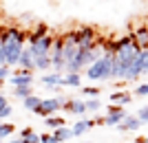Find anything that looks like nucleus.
Listing matches in <instances>:
<instances>
[{
    "label": "nucleus",
    "mask_w": 148,
    "mask_h": 143,
    "mask_svg": "<svg viewBox=\"0 0 148 143\" xmlns=\"http://www.w3.org/2000/svg\"><path fill=\"white\" fill-rule=\"evenodd\" d=\"M22 143H40V134H31L29 139H22Z\"/></svg>",
    "instance_id": "obj_33"
},
{
    "label": "nucleus",
    "mask_w": 148,
    "mask_h": 143,
    "mask_svg": "<svg viewBox=\"0 0 148 143\" xmlns=\"http://www.w3.org/2000/svg\"><path fill=\"white\" fill-rule=\"evenodd\" d=\"M40 104H42V99H40L38 95H31V97H27V99H22L25 110H31V112H36L38 108H40Z\"/></svg>",
    "instance_id": "obj_19"
},
{
    "label": "nucleus",
    "mask_w": 148,
    "mask_h": 143,
    "mask_svg": "<svg viewBox=\"0 0 148 143\" xmlns=\"http://www.w3.org/2000/svg\"><path fill=\"white\" fill-rule=\"evenodd\" d=\"M82 143H91V141H82Z\"/></svg>",
    "instance_id": "obj_38"
},
{
    "label": "nucleus",
    "mask_w": 148,
    "mask_h": 143,
    "mask_svg": "<svg viewBox=\"0 0 148 143\" xmlns=\"http://www.w3.org/2000/svg\"><path fill=\"white\" fill-rule=\"evenodd\" d=\"M31 95H33V88H31V86L13 88V97H18V99H27V97H31Z\"/></svg>",
    "instance_id": "obj_23"
},
{
    "label": "nucleus",
    "mask_w": 148,
    "mask_h": 143,
    "mask_svg": "<svg viewBox=\"0 0 148 143\" xmlns=\"http://www.w3.org/2000/svg\"><path fill=\"white\" fill-rule=\"evenodd\" d=\"M142 60H144V73L148 75V49H142Z\"/></svg>",
    "instance_id": "obj_32"
},
{
    "label": "nucleus",
    "mask_w": 148,
    "mask_h": 143,
    "mask_svg": "<svg viewBox=\"0 0 148 143\" xmlns=\"http://www.w3.org/2000/svg\"><path fill=\"white\" fill-rule=\"evenodd\" d=\"M139 128H142V121H139L135 115H128V117L117 125V130H122V132H133V130H139Z\"/></svg>",
    "instance_id": "obj_10"
},
{
    "label": "nucleus",
    "mask_w": 148,
    "mask_h": 143,
    "mask_svg": "<svg viewBox=\"0 0 148 143\" xmlns=\"http://www.w3.org/2000/svg\"><path fill=\"white\" fill-rule=\"evenodd\" d=\"M13 132H16V125L2 121V123H0V141H2V139H11Z\"/></svg>",
    "instance_id": "obj_22"
},
{
    "label": "nucleus",
    "mask_w": 148,
    "mask_h": 143,
    "mask_svg": "<svg viewBox=\"0 0 148 143\" xmlns=\"http://www.w3.org/2000/svg\"><path fill=\"white\" fill-rule=\"evenodd\" d=\"M44 125L51 128V130H58V128H62V125H66V123H64V119H62V117L53 115V117H47V119H44Z\"/></svg>",
    "instance_id": "obj_21"
},
{
    "label": "nucleus",
    "mask_w": 148,
    "mask_h": 143,
    "mask_svg": "<svg viewBox=\"0 0 148 143\" xmlns=\"http://www.w3.org/2000/svg\"><path fill=\"white\" fill-rule=\"evenodd\" d=\"M13 115V108L11 106H7V108H2V110H0V123H2V121H5V119H9Z\"/></svg>",
    "instance_id": "obj_30"
},
{
    "label": "nucleus",
    "mask_w": 148,
    "mask_h": 143,
    "mask_svg": "<svg viewBox=\"0 0 148 143\" xmlns=\"http://www.w3.org/2000/svg\"><path fill=\"white\" fill-rule=\"evenodd\" d=\"M97 35H95V29L93 26H86L82 24L77 31H75V42H77V49H91L93 44H95Z\"/></svg>",
    "instance_id": "obj_4"
},
{
    "label": "nucleus",
    "mask_w": 148,
    "mask_h": 143,
    "mask_svg": "<svg viewBox=\"0 0 148 143\" xmlns=\"http://www.w3.org/2000/svg\"><path fill=\"white\" fill-rule=\"evenodd\" d=\"M0 143H2V141H0Z\"/></svg>",
    "instance_id": "obj_39"
},
{
    "label": "nucleus",
    "mask_w": 148,
    "mask_h": 143,
    "mask_svg": "<svg viewBox=\"0 0 148 143\" xmlns=\"http://www.w3.org/2000/svg\"><path fill=\"white\" fill-rule=\"evenodd\" d=\"M84 106H86V112H95V110L102 108V101H99V99H86V101H84Z\"/></svg>",
    "instance_id": "obj_25"
},
{
    "label": "nucleus",
    "mask_w": 148,
    "mask_h": 143,
    "mask_svg": "<svg viewBox=\"0 0 148 143\" xmlns=\"http://www.w3.org/2000/svg\"><path fill=\"white\" fill-rule=\"evenodd\" d=\"M7 106H9V101H7V97H5V95L0 93V110H2V108H7Z\"/></svg>",
    "instance_id": "obj_34"
},
{
    "label": "nucleus",
    "mask_w": 148,
    "mask_h": 143,
    "mask_svg": "<svg viewBox=\"0 0 148 143\" xmlns=\"http://www.w3.org/2000/svg\"><path fill=\"white\" fill-rule=\"evenodd\" d=\"M133 40L139 49H148V26H137L133 33Z\"/></svg>",
    "instance_id": "obj_14"
},
{
    "label": "nucleus",
    "mask_w": 148,
    "mask_h": 143,
    "mask_svg": "<svg viewBox=\"0 0 148 143\" xmlns=\"http://www.w3.org/2000/svg\"><path fill=\"white\" fill-rule=\"evenodd\" d=\"M133 93L139 95V97H148V84H139V86H137Z\"/></svg>",
    "instance_id": "obj_28"
},
{
    "label": "nucleus",
    "mask_w": 148,
    "mask_h": 143,
    "mask_svg": "<svg viewBox=\"0 0 148 143\" xmlns=\"http://www.w3.org/2000/svg\"><path fill=\"white\" fill-rule=\"evenodd\" d=\"M126 117H128V112L124 110L122 106H108V108H106V115H104V125L117 128Z\"/></svg>",
    "instance_id": "obj_5"
},
{
    "label": "nucleus",
    "mask_w": 148,
    "mask_h": 143,
    "mask_svg": "<svg viewBox=\"0 0 148 143\" xmlns=\"http://www.w3.org/2000/svg\"><path fill=\"white\" fill-rule=\"evenodd\" d=\"M18 68H22V70H31V73L36 70V66H33V55H31L29 46H25V49H22V55H20Z\"/></svg>",
    "instance_id": "obj_12"
},
{
    "label": "nucleus",
    "mask_w": 148,
    "mask_h": 143,
    "mask_svg": "<svg viewBox=\"0 0 148 143\" xmlns=\"http://www.w3.org/2000/svg\"><path fill=\"white\" fill-rule=\"evenodd\" d=\"M40 143H60V141H58L51 132H44V134H40Z\"/></svg>",
    "instance_id": "obj_27"
},
{
    "label": "nucleus",
    "mask_w": 148,
    "mask_h": 143,
    "mask_svg": "<svg viewBox=\"0 0 148 143\" xmlns=\"http://www.w3.org/2000/svg\"><path fill=\"white\" fill-rule=\"evenodd\" d=\"M64 97H49V99H42V104H40V108L36 110V115H40V117H53L58 110H62V106H64Z\"/></svg>",
    "instance_id": "obj_3"
},
{
    "label": "nucleus",
    "mask_w": 148,
    "mask_h": 143,
    "mask_svg": "<svg viewBox=\"0 0 148 143\" xmlns=\"http://www.w3.org/2000/svg\"><path fill=\"white\" fill-rule=\"evenodd\" d=\"M9 81L13 84V88H18V86H33V73L31 70H13L11 77H9Z\"/></svg>",
    "instance_id": "obj_7"
},
{
    "label": "nucleus",
    "mask_w": 148,
    "mask_h": 143,
    "mask_svg": "<svg viewBox=\"0 0 148 143\" xmlns=\"http://www.w3.org/2000/svg\"><path fill=\"white\" fill-rule=\"evenodd\" d=\"M33 66H36V70H49L51 68V57L49 55L33 57Z\"/></svg>",
    "instance_id": "obj_20"
},
{
    "label": "nucleus",
    "mask_w": 148,
    "mask_h": 143,
    "mask_svg": "<svg viewBox=\"0 0 148 143\" xmlns=\"http://www.w3.org/2000/svg\"><path fill=\"white\" fill-rule=\"evenodd\" d=\"M7 143H22V139H20V137H16V139H9Z\"/></svg>",
    "instance_id": "obj_36"
},
{
    "label": "nucleus",
    "mask_w": 148,
    "mask_h": 143,
    "mask_svg": "<svg viewBox=\"0 0 148 143\" xmlns=\"http://www.w3.org/2000/svg\"><path fill=\"white\" fill-rule=\"evenodd\" d=\"M62 108H64L69 115H75V117H84V115H86V106H84L82 99H66Z\"/></svg>",
    "instance_id": "obj_9"
},
{
    "label": "nucleus",
    "mask_w": 148,
    "mask_h": 143,
    "mask_svg": "<svg viewBox=\"0 0 148 143\" xmlns=\"http://www.w3.org/2000/svg\"><path fill=\"white\" fill-rule=\"evenodd\" d=\"M42 84L44 86H49L53 93L58 90V86H62V73H47V75H42Z\"/></svg>",
    "instance_id": "obj_11"
},
{
    "label": "nucleus",
    "mask_w": 148,
    "mask_h": 143,
    "mask_svg": "<svg viewBox=\"0 0 148 143\" xmlns=\"http://www.w3.org/2000/svg\"><path fill=\"white\" fill-rule=\"evenodd\" d=\"M0 66H5V46L0 42Z\"/></svg>",
    "instance_id": "obj_35"
},
{
    "label": "nucleus",
    "mask_w": 148,
    "mask_h": 143,
    "mask_svg": "<svg viewBox=\"0 0 148 143\" xmlns=\"http://www.w3.org/2000/svg\"><path fill=\"white\" fill-rule=\"evenodd\" d=\"M135 117L139 119L142 123H148V106H142L139 110H137V115H135Z\"/></svg>",
    "instance_id": "obj_26"
},
{
    "label": "nucleus",
    "mask_w": 148,
    "mask_h": 143,
    "mask_svg": "<svg viewBox=\"0 0 148 143\" xmlns=\"http://www.w3.org/2000/svg\"><path fill=\"white\" fill-rule=\"evenodd\" d=\"M29 46V51H31V55L33 57H40V55H49L51 53V46H53V35H44V37H40L38 42H33V44H27Z\"/></svg>",
    "instance_id": "obj_6"
},
{
    "label": "nucleus",
    "mask_w": 148,
    "mask_h": 143,
    "mask_svg": "<svg viewBox=\"0 0 148 143\" xmlns=\"http://www.w3.org/2000/svg\"><path fill=\"white\" fill-rule=\"evenodd\" d=\"M93 125H95V123H93V119H80V121L71 128V130H73V137H82V134H86Z\"/></svg>",
    "instance_id": "obj_16"
},
{
    "label": "nucleus",
    "mask_w": 148,
    "mask_h": 143,
    "mask_svg": "<svg viewBox=\"0 0 148 143\" xmlns=\"http://www.w3.org/2000/svg\"><path fill=\"white\" fill-rule=\"evenodd\" d=\"M11 73H13V70L9 68V66H0V81L9 79V77H11Z\"/></svg>",
    "instance_id": "obj_29"
},
{
    "label": "nucleus",
    "mask_w": 148,
    "mask_h": 143,
    "mask_svg": "<svg viewBox=\"0 0 148 143\" xmlns=\"http://www.w3.org/2000/svg\"><path fill=\"white\" fill-rule=\"evenodd\" d=\"M82 93L86 95V99H99V88H95V86H86V88H82Z\"/></svg>",
    "instance_id": "obj_24"
},
{
    "label": "nucleus",
    "mask_w": 148,
    "mask_h": 143,
    "mask_svg": "<svg viewBox=\"0 0 148 143\" xmlns=\"http://www.w3.org/2000/svg\"><path fill=\"white\" fill-rule=\"evenodd\" d=\"M139 75H144V60H142V51H139V55L130 62L128 70H126V77L124 79H128V81H135Z\"/></svg>",
    "instance_id": "obj_8"
},
{
    "label": "nucleus",
    "mask_w": 148,
    "mask_h": 143,
    "mask_svg": "<svg viewBox=\"0 0 148 143\" xmlns=\"http://www.w3.org/2000/svg\"><path fill=\"white\" fill-rule=\"evenodd\" d=\"M44 35H49V26L44 24V22H38L36 29H33V31L27 35V42L33 44V42H38V40H40V37H44Z\"/></svg>",
    "instance_id": "obj_13"
},
{
    "label": "nucleus",
    "mask_w": 148,
    "mask_h": 143,
    "mask_svg": "<svg viewBox=\"0 0 148 143\" xmlns=\"http://www.w3.org/2000/svg\"><path fill=\"white\" fill-rule=\"evenodd\" d=\"M31 134H36V132H33V128H31V125H27V128H22V130H20V139H29Z\"/></svg>",
    "instance_id": "obj_31"
},
{
    "label": "nucleus",
    "mask_w": 148,
    "mask_h": 143,
    "mask_svg": "<svg viewBox=\"0 0 148 143\" xmlns=\"http://www.w3.org/2000/svg\"><path fill=\"white\" fill-rule=\"evenodd\" d=\"M53 137H56L60 143H66V141H71V139H73V130H71V128H66V125H62V128L53 130Z\"/></svg>",
    "instance_id": "obj_18"
},
{
    "label": "nucleus",
    "mask_w": 148,
    "mask_h": 143,
    "mask_svg": "<svg viewBox=\"0 0 148 143\" xmlns=\"http://www.w3.org/2000/svg\"><path fill=\"white\" fill-rule=\"evenodd\" d=\"M0 42L5 46V66H9V68L18 66L25 42H27V33L20 26H7L2 37H0Z\"/></svg>",
    "instance_id": "obj_1"
},
{
    "label": "nucleus",
    "mask_w": 148,
    "mask_h": 143,
    "mask_svg": "<svg viewBox=\"0 0 148 143\" xmlns=\"http://www.w3.org/2000/svg\"><path fill=\"white\" fill-rule=\"evenodd\" d=\"M62 86L80 88L82 86V75L80 73H66V75H62Z\"/></svg>",
    "instance_id": "obj_17"
},
{
    "label": "nucleus",
    "mask_w": 148,
    "mask_h": 143,
    "mask_svg": "<svg viewBox=\"0 0 148 143\" xmlns=\"http://www.w3.org/2000/svg\"><path fill=\"white\" fill-rule=\"evenodd\" d=\"M130 99H133V95L126 93V90H115V93H111V101L113 106H126V104H130Z\"/></svg>",
    "instance_id": "obj_15"
},
{
    "label": "nucleus",
    "mask_w": 148,
    "mask_h": 143,
    "mask_svg": "<svg viewBox=\"0 0 148 143\" xmlns=\"http://www.w3.org/2000/svg\"><path fill=\"white\" fill-rule=\"evenodd\" d=\"M113 53H104L102 57H97L95 62L88 66L86 70V77L91 81H104V79H111L113 77Z\"/></svg>",
    "instance_id": "obj_2"
},
{
    "label": "nucleus",
    "mask_w": 148,
    "mask_h": 143,
    "mask_svg": "<svg viewBox=\"0 0 148 143\" xmlns=\"http://www.w3.org/2000/svg\"><path fill=\"white\" fill-rule=\"evenodd\" d=\"M137 143H148V137H139V139H137Z\"/></svg>",
    "instance_id": "obj_37"
}]
</instances>
